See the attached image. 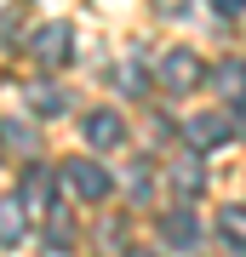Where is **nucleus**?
<instances>
[{
  "label": "nucleus",
  "mask_w": 246,
  "mask_h": 257,
  "mask_svg": "<svg viewBox=\"0 0 246 257\" xmlns=\"http://www.w3.org/2000/svg\"><path fill=\"white\" fill-rule=\"evenodd\" d=\"M29 52H35L40 69H63L74 57V23H40L35 40H29Z\"/></svg>",
  "instance_id": "f257e3e1"
},
{
  "label": "nucleus",
  "mask_w": 246,
  "mask_h": 257,
  "mask_svg": "<svg viewBox=\"0 0 246 257\" xmlns=\"http://www.w3.org/2000/svg\"><path fill=\"white\" fill-rule=\"evenodd\" d=\"M201 80H206V74H201V57H195L189 46H172V52L160 57V86H166V92H172V97L195 92V86H201Z\"/></svg>",
  "instance_id": "f03ea898"
},
{
  "label": "nucleus",
  "mask_w": 246,
  "mask_h": 257,
  "mask_svg": "<svg viewBox=\"0 0 246 257\" xmlns=\"http://www.w3.org/2000/svg\"><path fill=\"white\" fill-rule=\"evenodd\" d=\"M63 183L80 194V200H103V194L115 189V177L103 172L98 160H69V166H63Z\"/></svg>",
  "instance_id": "7ed1b4c3"
},
{
  "label": "nucleus",
  "mask_w": 246,
  "mask_h": 257,
  "mask_svg": "<svg viewBox=\"0 0 246 257\" xmlns=\"http://www.w3.org/2000/svg\"><path fill=\"white\" fill-rule=\"evenodd\" d=\"M80 132H86L92 149H120V138H126V120H120L115 109H92V114L80 120Z\"/></svg>",
  "instance_id": "20e7f679"
},
{
  "label": "nucleus",
  "mask_w": 246,
  "mask_h": 257,
  "mask_svg": "<svg viewBox=\"0 0 246 257\" xmlns=\"http://www.w3.org/2000/svg\"><path fill=\"white\" fill-rule=\"evenodd\" d=\"M183 132H189V143H195V149H218V143L235 138V120H223V114H195Z\"/></svg>",
  "instance_id": "39448f33"
},
{
  "label": "nucleus",
  "mask_w": 246,
  "mask_h": 257,
  "mask_svg": "<svg viewBox=\"0 0 246 257\" xmlns=\"http://www.w3.org/2000/svg\"><path fill=\"white\" fill-rule=\"evenodd\" d=\"M160 234H166V246L189 251L195 240H201V223H195V211H166V217H160Z\"/></svg>",
  "instance_id": "423d86ee"
},
{
  "label": "nucleus",
  "mask_w": 246,
  "mask_h": 257,
  "mask_svg": "<svg viewBox=\"0 0 246 257\" xmlns=\"http://www.w3.org/2000/svg\"><path fill=\"white\" fill-rule=\"evenodd\" d=\"M212 92L223 103H246V63H218L212 69Z\"/></svg>",
  "instance_id": "0eeeda50"
},
{
  "label": "nucleus",
  "mask_w": 246,
  "mask_h": 257,
  "mask_svg": "<svg viewBox=\"0 0 246 257\" xmlns=\"http://www.w3.org/2000/svg\"><path fill=\"white\" fill-rule=\"evenodd\" d=\"M18 194H23L35 211H52V172H46V166H29L23 183H18Z\"/></svg>",
  "instance_id": "6e6552de"
},
{
  "label": "nucleus",
  "mask_w": 246,
  "mask_h": 257,
  "mask_svg": "<svg viewBox=\"0 0 246 257\" xmlns=\"http://www.w3.org/2000/svg\"><path fill=\"white\" fill-rule=\"evenodd\" d=\"M166 177L178 183V194H201V183H206V172H201V160H195V155L166 160Z\"/></svg>",
  "instance_id": "1a4fd4ad"
},
{
  "label": "nucleus",
  "mask_w": 246,
  "mask_h": 257,
  "mask_svg": "<svg viewBox=\"0 0 246 257\" xmlns=\"http://www.w3.org/2000/svg\"><path fill=\"white\" fill-rule=\"evenodd\" d=\"M218 234H223L235 251H246V206H223V211H218Z\"/></svg>",
  "instance_id": "9d476101"
},
{
  "label": "nucleus",
  "mask_w": 246,
  "mask_h": 257,
  "mask_svg": "<svg viewBox=\"0 0 246 257\" xmlns=\"http://www.w3.org/2000/svg\"><path fill=\"white\" fill-rule=\"evenodd\" d=\"M29 109H40V114H63V92H57V86H46V80H35V86H29Z\"/></svg>",
  "instance_id": "9b49d317"
},
{
  "label": "nucleus",
  "mask_w": 246,
  "mask_h": 257,
  "mask_svg": "<svg viewBox=\"0 0 246 257\" xmlns=\"http://www.w3.org/2000/svg\"><path fill=\"white\" fill-rule=\"evenodd\" d=\"M69 240H74V229H69V217H63V211H52V223H46V246H52V251H63Z\"/></svg>",
  "instance_id": "f8f14e48"
},
{
  "label": "nucleus",
  "mask_w": 246,
  "mask_h": 257,
  "mask_svg": "<svg viewBox=\"0 0 246 257\" xmlns=\"http://www.w3.org/2000/svg\"><path fill=\"white\" fill-rule=\"evenodd\" d=\"M18 234H23V206L0 200V240H18Z\"/></svg>",
  "instance_id": "ddd939ff"
},
{
  "label": "nucleus",
  "mask_w": 246,
  "mask_h": 257,
  "mask_svg": "<svg viewBox=\"0 0 246 257\" xmlns=\"http://www.w3.org/2000/svg\"><path fill=\"white\" fill-rule=\"evenodd\" d=\"M0 138H12L18 149H35V132H29V126H0Z\"/></svg>",
  "instance_id": "4468645a"
},
{
  "label": "nucleus",
  "mask_w": 246,
  "mask_h": 257,
  "mask_svg": "<svg viewBox=\"0 0 246 257\" xmlns=\"http://www.w3.org/2000/svg\"><path fill=\"white\" fill-rule=\"evenodd\" d=\"M212 12H223V18H240V12H246V0H212Z\"/></svg>",
  "instance_id": "2eb2a0df"
},
{
  "label": "nucleus",
  "mask_w": 246,
  "mask_h": 257,
  "mask_svg": "<svg viewBox=\"0 0 246 257\" xmlns=\"http://www.w3.org/2000/svg\"><path fill=\"white\" fill-rule=\"evenodd\" d=\"M120 86H126V92H143V74H137V63H126V74H120Z\"/></svg>",
  "instance_id": "dca6fc26"
},
{
  "label": "nucleus",
  "mask_w": 246,
  "mask_h": 257,
  "mask_svg": "<svg viewBox=\"0 0 246 257\" xmlns=\"http://www.w3.org/2000/svg\"><path fill=\"white\" fill-rule=\"evenodd\" d=\"M132 257H160V251H132Z\"/></svg>",
  "instance_id": "f3484780"
}]
</instances>
